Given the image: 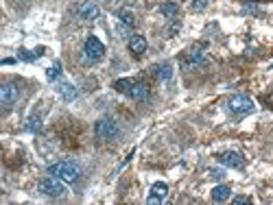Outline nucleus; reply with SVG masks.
I'll return each mask as SVG.
<instances>
[{
  "label": "nucleus",
  "mask_w": 273,
  "mask_h": 205,
  "mask_svg": "<svg viewBox=\"0 0 273 205\" xmlns=\"http://www.w3.org/2000/svg\"><path fill=\"white\" fill-rule=\"evenodd\" d=\"M48 173L66 183H75L81 177V166L75 164V161H57V164H53L48 168Z\"/></svg>",
  "instance_id": "1"
},
{
  "label": "nucleus",
  "mask_w": 273,
  "mask_h": 205,
  "mask_svg": "<svg viewBox=\"0 0 273 205\" xmlns=\"http://www.w3.org/2000/svg\"><path fill=\"white\" fill-rule=\"evenodd\" d=\"M94 131H96V138L98 140H105V142L116 140V138H118V133H120L116 120H112V118H101V120L96 122V126H94Z\"/></svg>",
  "instance_id": "2"
},
{
  "label": "nucleus",
  "mask_w": 273,
  "mask_h": 205,
  "mask_svg": "<svg viewBox=\"0 0 273 205\" xmlns=\"http://www.w3.org/2000/svg\"><path fill=\"white\" fill-rule=\"evenodd\" d=\"M37 190H40L44 196L57 199V196H62L64 192H66V188H64V183H62V179L59 177H46V179H42V181L37 183Z\"/></svg>",
  "instance_id": "3"
},
{
  "label": "nucleus",
  "mask_w": 273,
  "mask_h": 205,
  "mask_svg": "<svg viewBox=\"0 0 273 205\" xmlns=\"http://www.w3.org/2000/svg\"><path fill=\"white\" fill-rule=\"evenodd\" d=\"M83 52H85V59L88 61H101L105 57V46L101 44V39L90 35L83 44Z\"/></svg>",
  "instance_id": "4"
},
{
  "label": "nucleus",
  "mask_w": 273,
  "mask_h": 205,
  "mask_svg": "<svg viewBox=\"0 0 273 205\" xmlns=\"http://www.w3.org/2000/svg\"><path fill=\"white\" fill-rule=\"evenodd\" d=\"M227 107L234 116H245V113H249L251 109H254V103H251V98H247V96L236 94L227 100Z\"/></svg>",
  "instance_id": "5"
},
{
  "label": "nucleus",
  "mask_w": 273,
  "mask_h": 205,
  "mask_svg": "<svg viewBox=\"0 0 273 205\" xmlns=\"http://www.w3.org/2000/svg\"><path fill=\"white\" fill-rule=\"evenodd\" d=\"M77 13H79L81 20L92 22V20H96V17L101 16V9H98V4H94L92 0H83V2L77 7Z\"/></svg>",
  "instance_id": "6"
},
{
  "label": "nucleus",
  "mask_w": 273,
  "mask_h": 205,
  "mask_svg": "<svg viewBox=\"0 0 273 205\" xmlns=\"http://www.w3.org/2000/svg\"><path fill=\"white\" fill-rule=\"evenodd\" d=\"M18 96H20V90L14 83H5V85L0 87V103L5 105V107H11L18 100Z\"/></svg>",
  "instance_id": "7"
},
{
  "label": "nucleus",
  "mask_w": 273,
  "mask_h": 205,
  "mask_svg": "<svg viewBox=\"0 0 273 205\" xmlns=\"http://www.w3.org/2000/svg\"><path fill=\"white\" fill-rule=\"evenodd\" d=\"M168 196V186L166 183H153V188H151V194L146 196V203L149 205H155V203H162L164 199Z\"/></svg>",
  "instance_id": "8"
},
{
  "label": "nucleus",
  "mask_w": 273,
  "mask_h": 205,
  "mask_svg": "<svg viewBox=\"0 0 273 205\" xmlns=\"http://www.w3.org/2000/svg\"><path fill=\"white\" fill-rule=\"evenodd\" d=\"M219 161L223 166H227V168H242V157L238 155V153H234V151H227V153H221L219 155Z\"/></svg>",
  "instance_id": "9"
},
{
  "label": "nucleus",
  "mask_w": 273,
  "mask_h": 205,
  "mask_svg": "<svg viewBox=\"0 0 273 205\" xmlns=\"http://www.w3.org/2000/svg\"><path fill=\"white\" fill-rule=\"evenodd\" d=\"M129 50H131L136 57H140L142 52H146V39H145V35H131V37H129Z\"/></svg>",
  "instance_id": "10"
},
{
  "label": "nucleus",
  "mask_w": 273,
  "mask_h": 205,
  "mask_svg": "<svg viewBox=\"0 0 273 205\" xmlns=\"http://www.w3.org/2000/svg\"><path fill=\"white\" fill-rule=\"evenodd\" d=\"M127 94L131 96L133 100H146V98H149V87H146L145 83H136V81H133V85L129 87Z\"/></svg>",
  "instance_id": "11"
},
{
  "label": "nucleus",
  "mask_w": 273,
  "mask_h": 205,
  "mask_svg": "<svg viewBox=\"0 0 273 205\" xmlns=\"http://www.w3.org/2000/svg\"><path fill=\"white\" fill-rule=\"evenodd\" d=\"M229 196H232V190H229V186H225V183H221V186H216L214 190H212V201H214V203H225Z\"/></svg>",
  "instance_id": "12"
},
{
  "label": "nucleus",
  "mask_w": 273,
  "mask_h": 205,
  "mask_svg": "<svg viewBox=\"0 0 273 205\" xmlns=\"http://www.w3.org/2000/svg\"><path fill=\"white\" fill-rule=\"evenodd\" d=\"M153 74L158 79H162V81H168V79L173 77V65L171 63H158V65H153Z\"/></svg>",
  "instance_id": "13"
},
{
  "label": "nucleus",
  "mask_w": 273,
  "mask_h": 205,
  "mask_svg": "<svg viewBox=\"0 0 273 205\" xmlns=\"http://www.w3.org/2000/svg\"><path fill=\"white\" fill-rule=\"evenodd\" d=\"M160 13H162L164 17H168V20H175V17L179 16V7H177L175 2H162L160 4Z\"/></svg>",
  "instance_id": "14"
},
{
  "label": "nucleus",
  "mask_w": 273,
  "mask_h": 205,
  "mask_svg": "<svg viewBox=\"0 0 273 205\" xmlns=\"http://www.w3.org/2000/svg\"><path fill=\"white\" fill-rule=\"evenodd\" d=\"M57 90H59V94H62V98H64V100H75L77 96H79L77 87H75V85H70V83H62V85H59Z\"/></svg>",
  "instance_id": "15"
},
{
  "label": "nucleus",
  "mask_w": 273,
  "mask_h": 205,
  "mask_svg": "<svg viewBox=\"0 0 273 205\" xmlns=\"http://www.w3.org/2000/svg\"><path fill=\"white\" fill-rule=\"evenodd\" d=\"M42 52H44V48H37L35 52L27 50V48H20L18 57H20V59H24V61H33V59H37V57H42Z\"/></svg>",
  "instance_id": "16"
},
{
  "label": "nucleus",
  "mask_w": 273,
  "mask_h": 205,
  "mask_svg": "<svg viewBox=\"0 0 273 205\" xmlns=\"http://www.w3.org/2000/svg\"><path fill=\"white\" fill-rule=\"evenodd\" d=\"M118 20L125 22L127 26L136 24V16H133V11H127V9H120V11H118Z\"/></svg>",
  "instance_id": "17"
},
{
  "label": "nucleus",
  "mask_w": 273,
  "mask_h": 205,
  "mask_svg": "<svg viewBox=\"0 0 273 205\" xmlns=\"http://www.w3.org/2000/svg\"><path fill=\"white\" fill-rule=\"evenodd\" d=\"M133 85V81L131 79H118V81H114V90H118V92H125L127 94L129 92V87Z\"/></svg>",
  "instance_id": "18"
},
{
  "label": "nucleus",
  "mask_w": 273,
  "mask_h": 205,
  "mask_svg": "<svg viewBox=\"0 0 273 205\" xmlns=\"http://www.w3.org/2000/svg\"><path fill=\"white\" fill-rule=\"evenodd\" d=\"M59 72H62V65H59V61L55 65H50L48 70H46V77H48V81H55V79L59 77Z\"/></svg>",
  "instance_id": "19"
},
{
  "label": "nucleus",
  "mask_w": 273,
  "mask_h": 205,
  "mask_svg": "<svg viewBox=\"0 0 273 205\" xmlns=\"http://www.w3.org/2000/svg\"><path fill=\"white\" fill-rule=\"evenodd\" d=\"M188 61H190V63H201V61H203V52L201 50H190Z\"/></svg>",
  "instance_id": "20"
},
{
  "label": "nucleus",
  "mask_w": 273,
  "mask_h": 205,
  "mask_svg": "<svg viewBox=\"0 0 273 205\" xmlns=\"http://www.w3.org/2000/svg\"><path fill=\"white\" fill-rule=\"evenodd\" d=\"M242 11H245V13H251V16H260V9L256 7L254 2H247V4H242Z\"/></svg>",
  "instance_id": "21"
},
{
  "label": "nucleus",
  "mask_w": 273,
  "mask_h": 205,
  "mask_svg": "<svg viewBox=\"0 0 273 205\" xmlns=\"http://www.w3.org/2000/svg\"><path fill=\"white\" fill-rule=\"evenodd\" d=\"M206 0H193V2H190V9H193V11H203V9H206Z\"/></svg>",
  "instance_id": "22"
},
{
  "label": "nucleus",
  "mask_w": 273,
  "mask_h": 205,
  "mask_svg": "<svg viewBox=\"0 0 273 205\" xmlns=\"http://www.w3.org/2000/svg\"><path fill=\"white\" fill-rule=\"evenodd\" d=\"M40 118H29V125H27V129L29 131H37V129H40Z\"/></svg>",
  "instance_id": "23"
},
{
  "label": "nucleus",
  "mask_w": 273,
  "mask_h": 205,
  "mask_svg": "<svg viewBox=\"0 0 273 205\" xmlns=\"http://www.w3.org/2000/svg\"><path fill=\"white\" fill-rule=\"evenodd\" d=\"M232 203L234 205H245V203H251V199H249V196H234Z\"/></svg>",
  "instance_id": "24"
},
{
  "label": "nucleus",
  "mask_w": 273,
  "mask_h": 205,
  "mask_svg": "<svg viewBox=\"0 0 273 205\" xmlns=\"http://www.w3.org/2000/svg\"><path fill=\"white\" fill-rule=\"evenodd\" d=\"M210 177L212 179H221L223 177V173H221V170H210Z\"/></svg>",
  "instance_id": "25"
}]
</instances>
